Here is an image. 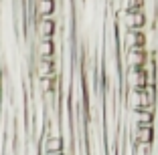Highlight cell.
<instances>
[{"instance_id":"30bf717a","label":"cell","mask_w":158,"mask_h":155,"mask_svg":"<svg viewBox=\"0 0 158 155\" xmlns=\"http://www.w3.org/2000/svg\"><path fill=\"white\" fill-rule=\"evenodd\" d=\"M152 125H146V127H138L136 129V137H138V141L140 143H144V145H148L150 141H152Z\"/></svg>"},{"instance_id":"8fae6325","label":"cell","mask_w":158,"mask_h":155,"mask_svg":"<svg viewBox=\"0 0 158 155\" xmlns=\"http://www.w3.org/2000/svg\"><path fill=\"white\" fill-rule=\"evenodd\" d=\"M45 155H63V153H45Z\"/></svg>"},{"instance_id":"9c48e42d","label":"cell","mask_w":158,"mask_h":155,"mask_svg":"<svg viewBox=\"0 0 158 155\" xmlns=\"http://www.w3.org/2000/svg\"><path fill=\"white\" fill-rule=\"evenodd\" d=\"M45 153H63V139L57 137H47L45 139Z\"/></svg>"},{"instance_id":"7a4b0ae2","label":"cell","mask_w":158,"mask_h":155,"mask_svg":"<svg viewBox=\"0 0 158 155\" xmlns=\"http://www.w3.org/2000/svg\"><path fill=\"white\" fill-rule=\"evenodd\" d=\"M128 85H130V89H144L148 85V75L144 73V68H130Z\"/></svg>"},{"instance_id":"277c9868","label":"cell","mask_w":158,"mask_h":155,"mask_svg":"<svg viewBox=\"0 0 158 155\" xmlns=\"http://www.w3.org/2000/svg\"><path fill=\"white\" fill-rule=\"evenodd\" d=\"M144 63H146L144 48H132V50H128V64H130V68H144Z\"/></svg>"},{"instance_id":"5b68a950","label":"cell","mask_w":158,"mask_h":155,"mask_svg":"<svg viewBox=\"0 0 158 155\" xmlns=\"http://www.w3.org/2000/svg\"><path fill=\"white\" fill-rule=\"evenodd\" d=\"M37 26H39V34H41V38H53V37H55L57 24H55L53 18H41Z\"/></svg>"},{"instance_id":"52a82bcc","label":"cell","mask_w":158,"mask_h":155,"mask_svg":"<svg viewBox=\"0 0 158 155\" xmlns=\"http://www.w3.org/2000/svg\"><path fill=\"white\" fill-rule=\"evenodd\" d=\"M55 8H57L55 0H37V14L41 18H51Z\"/></svg>"},{"instance_id":"3957f363","label":"cell","mask_w":158,"mask_h":155,"mask_svg":"<svg viewBox=\"0 0 158 155\" xmlns=\"http://www.w3.org/2000/svg\"><path fill=\"white\" fill-rule=\"evenodd\" d=\"M124 42H126V46H128V50H132V48H144L146 37L142 34V30H126Z\"/></svg>"},{"instance_id":"ba28073f","label":"cell","mask_w":158,"mask_h":155,"mask_svg":"<svg viewBox=\"0 0 158 155\" xmlns=\"http://www.w3.org/2000/svg\"><path fill=\"white\" fill-rule=\"evenodd\" d=\"M53 68H55L53 59H39V63H37V75H39V79L55 77V75H53Z\"/></svg>"},{"instance_id":"8992f818","label":"cell","mask_w":158,"mask_h":155,"mask_svg":"<svg viewBox=\"0 0 158 155\" xmlns=\"http://www.w3.org/2000/svg\"><path fill=\"white\" fill-rule=\"evenodd\" d=\"M37 52H39V59H53V55H55L53 38H41V42L37 46Z\"/></svg>"},{"instance_id":"6da1fadb","label":"cell","mask_w":158,"mask_h":155,"mask_svg":"<svg viewBox=\"0 0 158 155\" xmlns=\"http://www.w3.org/2000/svg\"><path fill=\"white\" fill-rule=\"evenodd\" d=\"M124 22L128 30H140L146 22V16L142 10H126V16H124Z\"/></svg>"}]
</instances>
